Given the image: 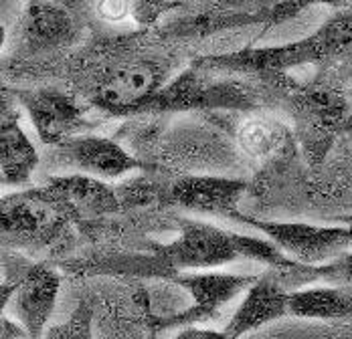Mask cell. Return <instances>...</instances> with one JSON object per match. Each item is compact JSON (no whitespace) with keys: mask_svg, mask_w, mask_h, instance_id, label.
<instances>
[{"mask_svg":"<svg viewBox=\"0 0 352 339\" xmlns=\"http://www.w3.org/2000/svg\"><path fill=\"white\" fill-rule=\"evenodd\" d=\"M2 233L23 242H49L77 218L47 184L2 198Z\"/></svg>","mask_w":352,"mask_h":339,"instance_id":"obj_3","label":"cell"},{"mask_svg":"<svg viewBox=\"0 0 352 339\" xmlns=\"http://www.w3.org/2000/svg\"><path fill=\"white\" fill-rule=\"evenodd\" d=\"M160 253L180 271H207L241 257L235 244V233H227L203 220H182L178 237L162 246Z\"/></svg>","mask_w":352,"mask_h":339,"instance_id":"obj_4","label":"cell"},{"mask_svg":"<svg viewBox=\"0 0 352 339\" xmlns=\"http://www.w3.org/2000/svg\"><path fill=\"white\" fill-rule=\"evenodd\" d=\"M91 309L87 303H81L73 311L69 319L61 325H55L49 329L47 338H91Z\"/></svg>","mask_w":352,"mask_h":339,"instance_id":"obj_17","label":"cell"},{"mask_svg":"<svg viewBox=\"0 0 352 339\" xmlns=\"http://www.w3.org/2000/svg\"><path fill=\"white\" fill-rule=\"evenodd\" d=\"M320 281L352 287V250H346L326 265H320Z\"/></svg>","mask_w":352,"mask_h":339,"instance_id":"obj_19","label":"cell"},{"mask_svg":"<svg viewBox=\"0 0 352 339\" xmlns=\"http://www.w3.org/2000/svg\"><path fill=\"white\" fill-rule=\"evenodd\" d=\"M166 71L156 61H130L107 71L94 89V102L107 111H130L148 105L164 87Z\"/></svg>","mask_w":352,"mask_h":339,"instance_id":"obj_5","label":"cell"},{"mask_svg":"<svg viewBox=\"0 0 352 339\" xmlns=\"http://www.w3.org/2000/svg\"><path fill=\"white\" fill-rule=\"evenodd\" d=\"M237 145L255 166H274L294 152L292 132L272 117H251L237 130Z\"/></svg>","mask_w":352,"mask_h":339,"instance_id":"obj_14","label":"cell"},{"mask_svg":"<svg viewBox=\"0 0 352 339\" xmlns=\"http://www.w3.org/2000/svg\"><path fill=\"white\" fill-rule=\"evenodd\" d=\"M289 313V289L280 277L265 274L247 287L245 297L225 325V338H243Z\"/></svg>","mask_w":352,"mask_h":339,"instance_id":"obj_7","label":"cell"},{"mask_svg":"<svg viewBox=\"0 0 352 339\" xmlns=\"http://www.w3.org/2000/svg\"><path fill=\"white\" fill-rule=\"evenodd\" d=\"M346 0H283L280 2L274 10H272V14H270V23L272 25H280L282 21H287V19H294L298 12H302V10H306V8H310V6H314V4H332V6H342Z\"/></svg>","mask_w":352,"mask_h":339,"instance_id":"obj_20","label":"cell"},{"mask_svg":"<svg viewBox=\"0 0 352 339\" xmlns=\"http://www.w3.org/2000/svg\"><path fill=\"white\" fill-rule=\"evenodd\" d=\"M344 55H352V10L334 12L318 31L302 40L287 43L283 47L247 49L205 63L245 71H285L310 63H324L332 57Z\"/></svg>","mask_w":352,"mask_h":339,"instance_id":"obj_1","label":"cell"},{"mask_svg":"<svg viewBox=\"0 0 352 339\" xmlns=\"http://www.w3.org/2000/svg\"><path fill=\"white\" fill-rule=\"evenodd\" d=\"M132 6L134 0H96L98 16L109 25H120L132 19Z\"/></svg>","mask_w":352,"mask_h":339,"instance_id":"obj_21","label":"cell"},{"mask_svg":"<svg viewBox=\"0 0 352 339\" xmlns=\"http://www.w3.org/2000/svg\"><path fill=\"white\" fill-rule=\"evenodd\" d=\"M69 6L55 0H27L23 10V34L33 47H57L73 36Z\"/></svg>","mask_w":352,"mask_h":339,"instance_id":"obj_16","label":"cell"},{"mask_svg":"<svg viewBox=\"0 0 352 339\" xmlns=\"http://www.w3.org/2000/svg\"><path fill=\"white\" fill-rule=\"evenodd\" d=\"M178 338H197V339H207V338H225L223 331H211V329H199L192 325H186L182 329V334Z\"/></svg>","mask_w":352,"mask_h":339,"instance_id":"obj_23","label":"cell"},{"mask_svg":"<svg viewBox=\"0 0 352 339\" xmlns=\"http://www.w3.org/2000/svg\"><path fill=\"white\" fill-rule=\"evenodd\" d=\"M71 166L77 172L100 178V180H118L136 168L140 162L116 139L104 136L71 137L69 141L59 145Z\"/></svg>","mask_w":352,"mask_h":339,"instance_id":"obj_11","label":"cell"},{"mask_svg":"<svg viewBox=\"0 0 352 339\" xmlns=\"http://www.w3.org/2000/svg\"><path fill=\"white\" fill-rule=\"evenodd\" d=\"M340 220H342V222H346V224H351V226H352V216H342Z\"/></svg>","mask_w":352,"mask_h":339,"instance_id":"obj_26","label":"cell"},{"mask_svg":"<svg viewBox=\"0 0 352 339\" xmlns=\"http://www.w3.org/2000/svg\"><path fill=\"white\" fill-rule=\"evenodd\" d=\"M6 338H31V336H29V331L25 329V325L21 321L14 323L12 319L2 317V339Z\"/></svg>","mask_w":352,"mask_h":339,"instance_id":"obj_22","label":"cell"},{"mask_svg":"<svg viewBox=\"0 0 352 339\" xmlns=\"http://www.w3.org/2000/svg\"><path fill=\"white\" fill-rule=\"evenodd\" d=\"M19 105L6 95L2 100V128H0V176L4 186H27L33 178L41 158L33 141L19 124Z\"/></svg>","mask_w":352,"mask_h":339,"instance_id":"obj_12","label":"cell"},{"mask_svg":"<svg viewBox=\"0 0 352 339\" xmlns=\"http://www.w3.org/2000/svg\"><path fill=\"white\" fill-rule=\"evenodd\" d=\"M346 128H352V115H351V119H349V126Z\"/></svg>","mask_w":352,"mask_h":339,"instance_id":"obj_27","label":"cell"},{"mask_svg":"<svg viewBox=\"0 0 352 339\" xmlns=\"http://www.w3.org/2000/svg\"><path fill=\"white\" fill-rule=\"evenodd\" d=\"M23 107L47 145H61L85 128L83 109L71 97L57 91H31L21 97Z\"/></svg>","mask_w":352,"mask_h":339,"instance_id":"obj_9","label":"cell"},{"mask_svg":"<svg viewBox=\"0 0 352 339\" xmlns=\"http://www.w3.org/2000/svg\"><path fill=\"white\" fill-rule=\"evenodd\" d=\"M25 0H2V19L6 16V12H12L16 8H21Z\"/></svg>","mask_w":352,"mask_h":339,"instance_id":"obj_24","label":"cell"},{"mask_svg":"<svg viewBox=\"0 0 352 339\" xmlns=\"http://www.w3.org/2000/svg\"><path fill=\"white\" fill-rule=\"evenodd\" d=\"M61 279L47 265H29L16 291L12 293V311L31 338H41L57 305Z\"/></svg>","mask_w":352,"mask_h":339,"instance_id":"obj_8","label":"cell"},{"mask_svg":"<svg viewBox=\"0 0 352 339\" xmlns=\"http://www.w3.org/2000/svg\"><path fill=\"white\" fill-rule=\"evenodd\" d=\"M176 6L178 2L175 0H134L132 19L140 27H152Z\"/></svg>","mask_w":352,"mask_h":339,"instance_id":"obj_18","label":"cell"},{"mask_svg":"<svg viewBox=\"0 0 352 339\" xmlns=\"http://www.w3.org/2000/svg\"><path fill=\"white\" fill-rule=\"evenodd\" d=\"M245 182L219 176H184L170 186V200L199 214L233 218Z\"/></svg>","mask_w":352,"mask_h":339,"instance_id":"obj_10","label":"cell"},{"mask_svg":"<svg viewBox=\"0 0 352 339\" xmlns=\"http://www.w3.org/2000/svg\"><path fill=\"white\" fill-rule=\"evenodd\" d=\"M47 186L67 204L71 212L81 216H102L116 212L122 200L120 196L106 184V180L87 176V174H67V176H55L47 182Z\"/></svg>","mask_w":352,"mask_h":339,"instance_id":"obj_13","label":"cell"},{"mask_svg":"<svg viewBox=\"0 0 352 339\" xmlns=\"http://www.w3.org/2000/svg\"><path fill=\"white\" fill-rule=\"evenodd\" d=\"M289 313L300 319L352 321V287L326 283L289 291Z\"/></svg>","mask_w":352,"mask_h":339,"instance_id":"obj_15","label":"cell"},{"mask_svg":"<svg viewBox=\"0 0 352 339\" xmlns=\"http://www.w3.org/2000/svg\"><path fill=\"white\" fill-rule=\"evenodd\" d=\"M255 279L231 272H186L176 279V285L186 291L192 299V305L178 313L175 319H168L164 325H195L211 319L212 315L233 301L241 291L253 283Z\"/></svg>","mask_w":352,"mask_h":339,"instance_id":"obj_6","label":"cell"},{"mask_svg":"<svg viewBox=\"0 0 352 339\" xmlns=\"http://www.w3.org/2000/svg\"><path fill=\"white\" fill-rule=\"evenodd\" d=\"M233 220L245 222L263 237L272 238L292 259L304 265H326L346 250H352V226L346 222L340 226H320L308 222L257 220L241 214L239 210Z\"/></svg>","mask_w":352,"mask_h":339,"instance_id":"obj_2","label":"cell"},{"mask_svg":"<svg viewBox=\"0 0 352 339\" xmlns=\"http://www.w3.org/2000/svg\"><path fill=\"white\" fill-rule=\"evenodd\" d=\"M55 2H59V4H63V6H73V4H77L79 0H55Z\"/></svg>","mask_w":352,"mask_h":339,"instance_id":"obj_25","label":"cell"}]
</instances>
